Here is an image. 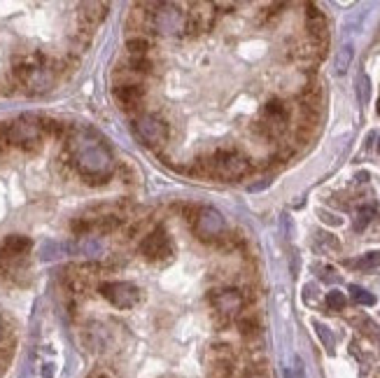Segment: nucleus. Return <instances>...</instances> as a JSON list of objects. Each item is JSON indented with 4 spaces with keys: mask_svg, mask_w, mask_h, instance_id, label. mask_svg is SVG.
I'll return each mask as SVG.
<instances>
[{
    "mask_svg": "<svg viewBox=\"0 0 380 378\" xmlns=\"http://www.w3.org/2000/svg\"><path fill=\"white\" fill-rule=\"evenodd\" d=\"M94 37L92 28H77L63 40H33L31 31L8 26L0 15V96H40L73 78Z\"/></svg>",
    "mask_w": 380,
    "mask_h": 378,
    "instance_id": "1",
    "label": "nucleus"
},
{
    "mask_svg": "<svg viewBox=\"0 0 380 378\" xmlns=\"http://www.w3.org/2000/svg\"><path fill=\"white\" fill-rule=\"evenodd\" d=\"M131 129L145 147L157 152H164L171 143V124L164 117L154 112H140L131 119Z\"/></svg>",
    "mask_w": 380,
    "mask_h": 378,
    "instance_id": "2",
    "label": "nucleus"
},
{
    "mask_svg": "<svg viewBox=\"0 0 380 378\" xmlns=\"http://www.w3.org/2000/svg\"><path fill=\"white\" fill-rule=\"evenodd\" d=\"M208 164V178H220V180H241L245 178L252 164L238 150H215L212 155H205Z\"/></svg>",
    "mask_w": 380,
    "mask_h": 378,
    "instance_id": "3",
    "label": "nucleus"
},
{
    "mask_svg": "<svg viewBox=\"0 0 380 378\" xmlns=\"http://www.w3.org/2000/svg\"><path fill=\"white\" fill-rule=\"evenodd\" d=\"M187 31V12H180L178 5L161 3L152 15V33L164 37H180Z\"/></svg>",
    "mask_w": 380,
    "mask_h": 378,
    "instance_id": "4",
    "label": "nucleus"
},
{
    "mask_svg": "<svg viewBox=\"0 0 380 378\" xmlns=\"http://www.w3.org/2000/svg\"><path fill=\"white\" fill-rule=\"evenodd\" d=\"M208 301L212 306V311L220 313V316H227L231 320H236L245 309V294L236 287H224V290H210L208 292Z\"/></svg>",
    "mask_w": 380,
    "mask_h": 378,
    "instance_id": "5",
    "label": "nucleus"
},
{
    "mask_svg": "<svg viewBox=\"0 0 380 378\" xmlns=\"http://www.w3.org/2000/svg\"><path fill=\"white\" fill-rule=\"evenodd\" d=\"M138 250H140V255L150 261V264H157V261L169 259L173 255V243L169 239V234H166V229L157 227V229H152L150 234L143 236Z\"/></svg>",
    "mask_w": 380,
    "mask_h": 378,
    "instance_id": "6",
    "label": "nucleus"
},
{
    "mask_svg": "<svg viewBox=\"0 0 380 378\" xmlns=\"http://www.w3.org/2000/svg\"><path fill=\"white\" fill-rule=\"evenodd\" d=\"M191 229H194V234L203 243H215L224 232H227V222H224V217H222L220 210L201 208V213H198V220H196V224Z\"/></svg>",
    "mask_w": 380,
    "mask_h": 378,
    "instance_id": "7",
    "label": "nucleus"
},
{
    "mask_svg": "<svg viewBox=\"0 0 380 378\" xmlns=\"http://www.w3.org/2000/svg\"><path fill=\"white\" fill-rule=\"evenodd\" d=\"M306 28L308 33H311V40L315 44V49H318V54L322 56L327 49V44H329V24H327V17L322 15L320 8H315V5H306Z\"/></svg>",
    "mask_w": 380,
    "mask_h": 378,
    "instance_id": "8",
    "label": "nucleus"
},
{
    "mask_svg": "<svg viewBox=\"0 0 380 378\" xmlns=\"http://www.w3.org/2000/svg\"><path fill=\"white\" fill-rule=\"evenodd\" d=\"M112 96L119 103V108L124 112H128L131 117L143 112V103L147 98V87L145 85H133V87H112Z\"/></svg>",
    "mask_w": 380,
    "mask_h": 378,
    "instance_id": "9",
    "label": "nucleus"
},
{
    "mask_svg": "<svg viewBox=\"0 0 380 378\" xmlns=\"http://www.w3.org/2000/svg\"><path fill=\"white\" fill-rule=\"evenodd\" d=\"M217 12L210 3L191 5V12H187V35H198L203 31H210L215 26Z\"/></svg>",
    "mask_w": 380,
    "mask_h": 378,
    "instance_id": "10",
    "label": "nucleus"
},
{
    "mask_svg": "<svg viewBox=\"0 0 380 378\" xmlns=\"http://www.w3.org/2000/svg\"><path fill=\"white\" fill-rule=\"evenodd\" d=\"M17 352V334L12 329V325L8 323V318L0 313V378L5 376V371L15 360Z\"/></svg>",
    "mask_w": 380,
    "mask_h": 378,
    "instance_id": "11",
    "label": "nucleus"
},
{
    "mask_svg": "<svg viewBox=\"0 0 380 378\" xmlns=\"http://www.w3.org/2000/svg\"><path fill=\"white\" fill-rule=\"evenodd\" d=\"M152 49H154V42L150 35H131L126 40L128 56H150Z\"/></svg>",
    "mask_w": 380,
    "mask_h": 378,
    "instance_id": "12",
    "label": "nucleus"
},
{
    "mask_svg": "<svg viewBox=\"0 0 380 378\" xmlns=\"http://www.w3.org/2000/svg\"><path fill=\"white\" fill-rule=\"evenodd\" d=\"M126 68H131L133 73H138L140 78H150V75H154V68H157V63H154L152 56H128V59L124 61Z\"/></svg>",
    "mask_w": 380,
    "mask_h": 378,
    "instance_id": "13",
    "label": "nucleus"
},
{
    "mask_svg": "<svg viewBox=\"0 0 380 378\" xmlns=\"http://www.w3.org/2000/svg\"><path fill=\"white\" fill-rule=\"evenodd\" d=\"M352 56H355V49H352V44H343V47L336 52V73L343 75L347 68H350L352 63Z\"/></svg>",
    "mask_w": 380,
    "mask_h": 378,
    "instance_id": "14",
    "label": "nucleus"
},
{
    "mask_svg": "<svg viewBox=\"0 0 380 378\" xmlns=\"http://www.w3.org/2000/svg\"><path fill=\"white\" fill-rule=\"evenodd\" d=\"M313 327H315V332H318L320 341L325 343L327 352H334V348H336V338H334V334L329 332V327L322 325V323H318V320H315V323H313Z\"/></svg>",
    "mask_w": 380,
    "mask_h": 378,
    "instance_id": "15",
    "label": "nucleus"
},
{
    "mask_svg": "<svg viewBox=\"0 0 380 378\" xmlns=\"http://www.w3.org/2000/svg\"><path fill=\"white\" fill-rule=\"evenodd\" d=\"M350 297L359 306H373V304H376V297H373L371 292H366L364 287H357V285L350 287Z\"/></svg>",
    "mask_w": 380,
    "mask_h": 378,
    "instance_id": "16",
    "label": "nucleus"
},
{
    "mask_svg": "<svg viewBox=\"0 0 380 378\" xmlns=\"http://www.w3.org/2000/svg\"><path fill=\"white\" fill-rule=\"evenodd\" d=\"M350 266H355V268H376V266H380V252L364 255V257H359L357 261H350Z\"/></svg>",
    "mask_w": 380,
    "mask_h": 378,
    "instance_id": "17",
    "label": "nucleus"
},
{
    "mask_svg": "<svg viewBox=\"0 0 380 378\" xmlns=\"http://www.w3.org/2000/svg\"><path fill=\"white\" fill-rule=\"evenodd\" d=\"M369 94H371V80L366 78V75H359V80H357V98H359V103H362V105L369 103Z\"/></svg>",
    "mask_w": 380,
    "mask_h": 378,
    "instance_id": "18",
    "label": "nucleus"
},
{
    "mask_svg": "<svg viewBox=\"0 0 380 378\" xmlns=\"http://www.w3.org/2000/svg\"><path fill=\"white\" fill-rule=\"evenodd\" d=\"M345 304H347V299H345V294H343V292L331 290L329 294H327V306H329L331 311H343V309H345Z\"/></svg>",
    "mask_w": 380,
    "mask_h": 378,
    "instance_id": "19",
    "label": "nucleus"
},
{
    "mask_svg": "<svg viewBox=\"0 0 380 378\" xmlns=\"http://www.w3.org/2000/svg\"><path fill=\"white\" fill-rule=\"evenodd\" d=\"M373 220V206H366L357 213V220H355V229L357 232H362V229H366V224H369Z\"/></svg>",
    "mask_w": 380,
    "mask_h": 378,
    "instance_id": "20",
    "label": "nucleus"
},
{
    "mask_svg": "<svg viewBox=\"0 0 380 378\" xmlns=\"http://www.w3.org/2000/svg\"><path fill=\"white\" fill-rule=\"evenodd\" d=\"M180 210H182V215H184V220L194 227L196 220H198V213H201V208L194 206V203H184V206H180Z\"/></svg>",
    "mask_w": 380,
    "mask_h": 378,
    "instance_id": "21",
    "label": "nucleus"
},
{
    "mask_svg": "<svg viewBox=\"0 0 380 378\" xmlns=\"http://www.w3.org/2000/svg\"><path fill=\"white\" fill-rule=\"evenodd\" d=\"M320 217H322V222L334 224V227H338V224H340V217L331 215V213H327V210H320Z\"/></svg>",
    "mask_w": 380,
    "mask_h": 378,
    "instance_id": "22",
    "label": "nucleus"
},
{
    "mask_svg": "<svg viewBox=\"0 0 380 378\" xmlns=\"http://www.w3.org/2000/svg\"><path fill=\"white\" fill-rule=\"evenodd\" d=\"M378 112H380V98H378Z\"/></svg>",
    "mask_w": 380,
    "mask_h": 378,
    "instance_id": "23",
    "label": "nucleus"
},
{
    "mask_svg": "<svg viewBox=\"0 0 380 378\" xmlns=\"http://www.w3.org/2000/svg\"><path fill=\"white\" fill-rule=\"evenodd\" d=\"M378 150H380V138H378Z\"/></svg>",
    "mask_w": 380,
    "mask_h": 378,
    "instance_id": "24",
    "label": "nucleus"
}]
</instances>
